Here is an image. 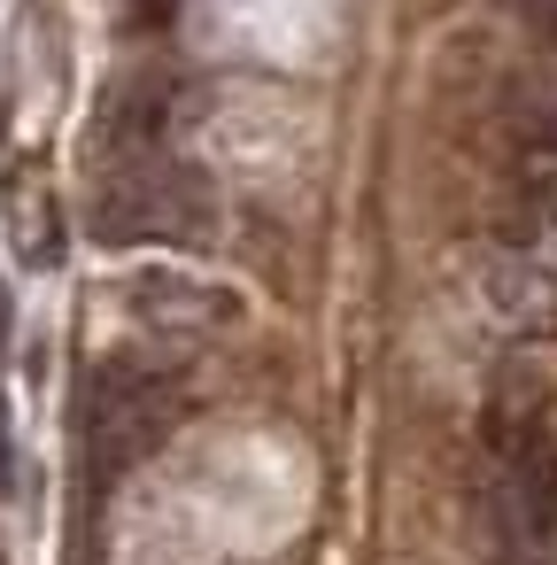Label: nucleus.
<instances>
[{"instance_id":"20e7f679","label":"nucleus","mask_w":557,"mask_h":565,"mask_svg":"<svg viewBox=\"0 0 557 565\" xmlns=\"http://www.w3.org/2000/svg\"><path fill=\"white\" fill-rule=\"evenodd\" d=\"M125 295H132V310H140L148 326H217V318L240 310L225 287H202V279H186V271H140Z\"/></svg>"},{"instance_id":"f257e3e1","label":"nucleus","mask_w":557,"mask_h":565,"mask_svg":"<svg viewBox=\"0 0 557 565\" xmlns=\"http://www.w3.org/2000/svg\"><path fill=\"white\" fill-rule=\"evenodd\" d=\"M171 403H163V372L148 364H125L109 356L94 380H86V403H78V441L94 457V472H125L156 434H163Z\"/></svg>"},{"instance_id":"0eeeda50","label":"nucleus","mask_w":557,"mask_h":565,"mask_svg":"<svg viewBox=\"0 0 557 565\" xmlns=\"http://www.w3.org/2000/svg\"><path fill=\"white\" fill-rule=\"evenodd\" d=\"M526 125H534V140L557 148V71H542V78L526 86Z\"/></svg>"},{"instance_id":"f03ea898","label":"nucleus","mask_w":557,"mask_h":565,"mask_svg":"<svg viewBox=\"0 0 557 565\" xmlns=\"http://www.w3.org/2000/svg\"><path fill=\"white\" fill-rule=\"evenodd\" d=\"M480 295L488 310L526 333V341H557V264L534 256V248H495L488 271H480Z\"/></svg>"},{"instance_id":"39448f33","label":"nucleus","mask_w":557,"mask_h":565,"mask_svg":"<svg viewBox=\"0 0 557 565\" xmlns=\"http://www.w3.org/2000/svg\"><path fill=\"white\" fill-rule=\"evenodd\" d=\"M9 233H17V256L40 264V271L63 256V217H55L47 179H24V186H17V217H9Z\"/></svg>"},{"instance_id":"1a4fd4ad","label":"nucleus","mask_w":557,"mask_h":565,"mask_svg":"<svg viewBox=\"0 0 557 565\" xmlns=\"http://www.w3.org/2000/svg\"><path fill=\"white\" fill-rule=\"evenodd\" d=\"M9 341H17V302H9V287H0V364H9Z\"/></svg>"},{"instance_id":"6e6552de","label":"nucleus","mask_w":557,"mask_h":565,"mask_svg":"<svg viewBox=\"0 0 557 565\" xmlns=\"http://www.w3.org/2000/svg\"><path fill=\"white\" fill-rule=\"evenodd\" d=\"M503 9H511V17L549 47V55H557V0H503Z\"/></svg>"},{"instance_id":"423d86ee","label":"nucleus","mask_w":557,"mask_h":565,"mask_svg":"<svg viewBox=\"0 0 557 565\" xmlns=\"http://www.w3.org/2000/svg\"><path fill=\"white\" fill-rule=\"evenodd\" d=\"M518 194H526V210L542 217V233H557V148H549V140H534V148L518 156Z\"/></svg>"},{"instance_id":"7ed1b4c3","label":"nucleus","mask_w":557,"mask_h":565,"mask_svg":"<svg viewBox=\"0 0 557 565\" xmlns=\"http://www.w3.org/2000/svg\"><path fill=\"white\" fill-rule=\"evenodd\" d=\"M101 241H186L194 233V210H186V186L171 179H117L101 194V217H94Z\"/></svg>"}]
</instances>
